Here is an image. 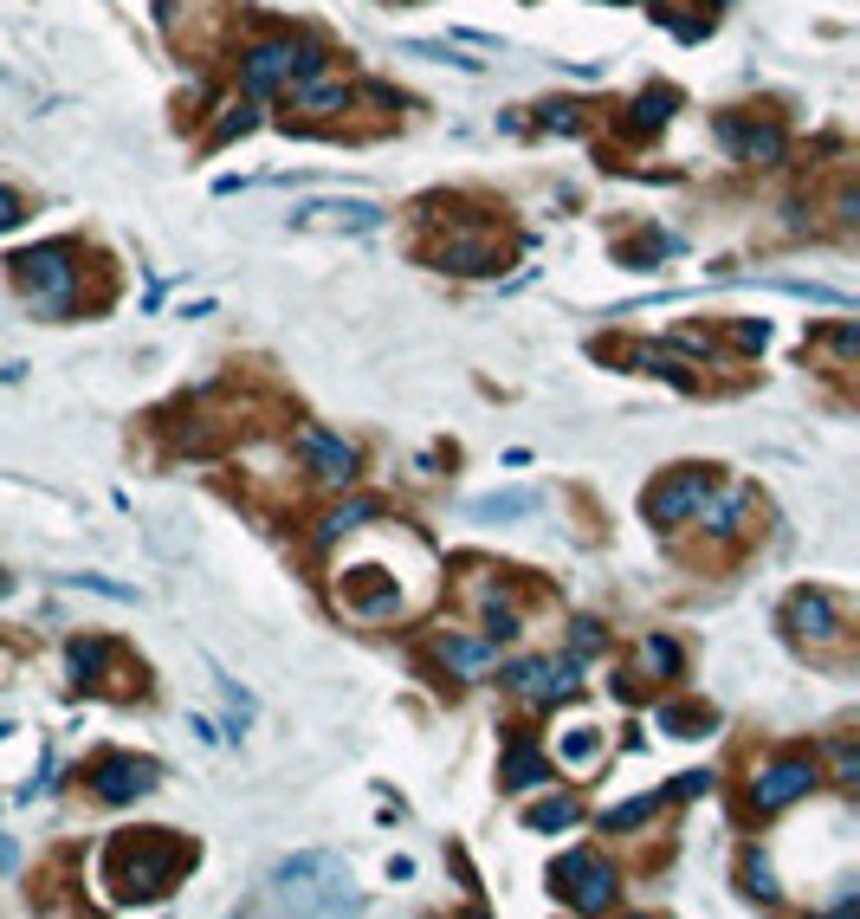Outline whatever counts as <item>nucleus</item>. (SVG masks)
<instances>
[{"label": "nucleus", "instance_id": "1", "mask_svg": "<svg viewBox=\"0 0 860 919\" xmlns=\"http://www.w3.org/2000/svg\"><path fill=\"white\" fill-rule=\"evenodd\" d=\"M265 887H272V907H292V913H363V893L350 887V868L324 848L279 861Z\"/></svg>", "mask_w": 860, "mask_h": 919}, {"label": "nucleus", "instance_id": "2", "mask_svg": "<svg viewBox=\"0 0 860 919\" xmlns=\"http://www.w3.org/2000/svg\"><path fill=\"white\" fill-rule=\"evenodd\" d=\"M13 266H20V285L33 292V305L45 311V317H65V311H72V299H78V266H72V253H65L59 240H45V246H27Z\"/></svg>", "mask_w": 860, "mask_h": 919}, {"label": "nucleus", "instance_id": "3", "mask_svg": "<svg viewBox=\"0 0 860 919\" xmlns=\"http://www.w3.org/2000/svg\"><path fill=\"white\" fill-rule=\"evenodd\" d=\"M240 78H246L253 98L272 91V84H304V78H324V52L317 46H292V39H265V46L246 52Z\"/></svg>", "mask_w": 860, "mask_h": 919}, {"label": "nucleus", "instance_id": "4", "mask_svg": "<svg viewBox=\"0 0 860 919\" xmlns=\"http://www.w3.org/2000/svg\"><path fill=\"white\" fill-rule=\"evenodd\" d=\"M550 887H557L569 907H583V913H601L608 900H615V875L601 868L589 848H576V855H563L557 868H550Z\"/></svg>", "mask_w": 860, "mask_h": 919}, {"label": "nucleus", "instance_id": "5", "mask_svg": "<svg viewBox=\"0 0 860 919\" xmlns=\"http://www.w3.org/2000/svg\"><path fill=\"white\" fill-rule=\"evenodd\" d=\"M285 221H292V228H304V233H375L388 214H382L375 201L337 194V201H304V208H292Z\"/></svg>", "mask_w": 860, "mask_h": 919}, {"label": "nucleus", "instance_id": "6", "mask_svg": "<svg viewBox=\"0 0 860 919\" xmlns=\"http://www.w3.org/2000/svg\"><path fill=\"white\" fill-rule=\"evenodd\" d=\"M175 868H182V848L175 842H136L123 855V893L130 900H155L162 887L175 881Z\"/></svg>", "mask_w": 860, "mask_h": 919}, {"label": "nucleus", "instance_id": "7", "mask_svg": "<svg viewBox=\"0 0 860 919\" xmlns=\"http://www.w3.org/2000/svg\"><path fill=\"white\" fill-rule=\"evenodd\" d=\"M822 784V770L809 765V758H777V765L757 770V784H750V804L757 809H789L796 797H809Z\"/></svg>", "mask_w": 860, "mask_h": 919}, {"label": "nucleus", "instance_id": "8", "mask_svg": "<svg viewBox=\"0 0 860 919\" xmlns=\"http://www.w3.org/2000/svg\"><path fill=\"white\" fill-rule=\"evenodd\" d=\"M789 628L802 635V642H841V603L828 596V589H796L789 596Z\"/></svg>", "mask_w": 860, "mask_h": 919}, {"label": "nucleus", "instance_id": "9", "mask_svg": "<svg viewBox=\"0 0 860 919\" xmlns=\"http://www.w3.org/2000/svg\"><path fill=\"white\" fill-rule=\"evenodd\" d=\"M706 493H711L706 473H679V479H667L660 493H647V518H654V525H686V518L706 505Z\"/></svg>", "mask_w": 860, "mask_h": 919}, {"label": "nucleus", "instance_id": "10", "mask_svg": "<svg viewBox=\"0 0 860 919\" xmlns=\"http://www.w3.org/2000/svg\"><path fill=\"white\" fill-rule=\"evenodd\" d=\"M505 687L524 693V699H569L576 693V667L569 660H518L505 674Z\"/></svg>", "mask_w": 860, "mask_h": 919}, {"label": "nucleus", "instance_id": "11", "mask_svg": "<svg viewBox=\"0 0 860 919\" xmlns=\"http://www.w3.org/2000/svg\"><path fill=\"white\" fill-rule=\"evenodd\" d=\"M91 784H98L104 804H136V797L155 784V765H150V758H104Z\"/></svg>", "mask_w": 860, "mask_h": 919}, {"label": "nucleus", "instance_id": "12", "mask_svg": "<svg viewBox=\"0 0 860 919\" xmlns=\"http://www.w3.org/2000/svg\"><path fill=\"white\" fill-rule=\"evenodd\" d=\"M299 447L311 454L317 479H331V486H350V479H356V447H350V441L324 434V427H304V434H299Z\"/></svg>", "mask_w": 860, "mask_h": 919}, {"label": "nucleus", "instance_id": "13", "mask_svg": "<svg viewBox=\"0 0 860 919\" xmlns=\"http://www.w3.org/2000/svg\"><path fill=\"white\" fill-rule=\"evenodd\" d=\"M718 137L731 150H745L750 162H783V130L777 123H718Z\"/></svg>", "mask_w": 860, "mask_h": 919}, {"label": "nucleus", "instance_id": "14", "mask_svg": "<svg viewBox=\"0 0 860 919\" xmlns=\"http://www.w3.org/2000/svg\"><path fill=\"white\" fill-rule=\"evenodd\" d=\"M498 784H505V790H544V784H550V765L518 738V745H505V758H498Z\"/></svg>", "mask_w": 860, "mask_h": 919}, {"label": "nucleus", "instance_id": "15", "mask_svg": "<svg viewBox=\"0 0 860 919\" xmlns=\"http://www.w3.org/2000/svg\"><path fill=\"white\" fill-rule=\"evenodd\" d=\"M524 512H537V493L518 486V493H486L466 505V518H479V525H505V518H524Z\"/></svg>", "mask_w": 860, "mask_h": 919}, {"label": "nucleus", "instance_id": "16", "mask_svg": "<svg viewBox=\"0 0 860 919\" xmlns=\"http://www.w3.org/2000/svg\"><path fill=\"white\" fill-rule=\"evenodd\" d=\"M492 654H498V642H466V635H447V642H441V660H447V667H459V674H486L492 667Z\"/></svg>", "mask_w": 860, "mask_h": 919}, {"label": "nucleus", "instance_id": "17", "mask_svg": "<svg viewBox=\"0 0 860 919\" xmlns=\"http://www.w3.org/2000/svg\"><path fill=\"white\" fill-rule=\"evenodd\" d=\"M745 512H750V493H725V498H711L706 493V505H699V518H706L718 537H731L738 525H745Z\"/></svg>", "mask_w": 860, "mask_h": 919}, {"label": "nucleus", "instance_id": "18", "mask_svg": "<svg viewBox=\"0 0 860 919\" xmlns=\"http://www.w3.org/2000/svg\"><path fill=\"white\" fill-rule=\"evenodd\" d=\"M441 266H453V272H498V253H492L486 240H453L447 253H441Z\"/></svg>", "mask_w": 860, "mask_h": 919}, {"label": "nucleus", "instance_id": "19", "mask_svg": "<svg viewBox=\"0 0 860 919\" xmlns=\"http://www.w3.org/2000/svg\"><path fill=\"white\" fill-rule=\"evenodd\" d=\"M363 518H375V498H350L343 512H331V518L317 525V544H337V537H343V532H356Z\"/></svg>", "mask_w": 860, "mask_h": 919}, {"label": "nucleus", "instance_id": "20", "mask_svg": "<svg viewBox=\"0 0 860 919\" xmlns=\"http://www.w3.org/2000/svg\"><path fill=\"white\" fill-rule=\"evenodd\" d=\"M414 59H434V65H453V72H479V59H466L459 46H447V39H408Z\"/></svg>", "mask_w": 860, "mask_h": 919}, {"label": "nucleus", "instance_id": "21", "mask_svg": "<svg viewBox=\"0 0 860 919\" xmlns=\"http://www.w3.org/2000/svg\"><path fill=\"white\" fill-rule=\"evenodd\" d=\"M674 91H640L635 98V117H628V123H635V130H660V123H667V117H674Z\"/></svg>", "mask_w": 860, "mask_h": 919}, {"label": "nucleus", "instance_id": "22", "mask_svg": "<svg viewBox=\"0 0 860 919\" xmlns=\"http://www.w3.org/2000/svg\"><path fill=\"white\" fill-rule=\"evenodd\" d=\"M292 104H299V111H343V104H350V91H343V84H317V78H304Z\"/></svg>", "mask_w": 860, "mask_h": 919}, {"label": "nucleus", "instance_id": "23", "mask_svg": "<svg viewBox=\"0 0 860 919\" xmlns=\"http://www.w3.org/2000/svg\"><path fill=\"white\" fill-rule=\"evenodd\" d=\"M654 809H660V797H635V804L608 809V816H601V829H608V836H621V829H640V822H647Z\"/></svg>", "mask_w": 860, "mask_h": 919}, {"label": "nucleus", "instance_id": "24", "mask_svg": "<svg viewBox=\"0 0 860 919\" xmlns=\"http://www.w3.org/2000/svg\"><path fill=\"white\" fill-rule=\"evenodd\" d=\"M640 667H647V674H679V648L667 642V635H647V642H640Z\"/></svg>", "mask_w": 860, "mask_h": 919}, {"label": "nucleus", "instance_id": "25", "mask_svg": "<svg viewBox=\"0 0 860 919\" xmlns=\"http://www.w3.org/2000/svg\"><path fill=\"white\" fill-rule=\"evenodd\" d=\"M576 816H583V809L569 804V797H550V804H537V809H530V829H569Z\"/></svg>", "mask_w": 860, "mask_h": 919}, {"label": "nucleus", "instance_id": "26", "mask_svg": "<svg viewBox=\"0 0 860 919\" xmlns=\"http://www.w3.org/2000/svg\"><path fill=\"white\" fill-rule=\"evenodd\" d=\"M745 881H750V893H757V900H777V881H770V861H763L757 848L745 855Z\"/></svg>", "mask_w": 860, "mask_h": 919}, {"label": "nucleus", "instance_id": "27", "mask_svg": "<svg viewBox=\"0 0 860 919\" xmlns=\"http://www.w3.org/2000/svg\"><path fill=\"white\" fill-rule=\"evenodd\" d=\"M104 642H72V674H98V667H104Z\"/></svg>", "mask_w": 860, "mask_h": 919}, {"label": "nucleus", "instance_id": "28", "mask_svg": "<svg viewBox=\"0 0 860 919\" xmlns=\"http://www.w3.org/2000/svg\"><path fill=\"white\" fill-rule=\"evenodd\" d=\"M563 758H576V765H583V758H596V731H589V726H576L569 738H563Z\"/></svg>", "mask_w": 860, "mask_h": 919}, {"label": "nucleus", "instance_id": "29", "mask_svg": "<svg viewBox=\"0 0 860 919\" xmlns=\"http://www.w3.org/2000/svg\"><path fill=\"white\" fill-rule=\"evenodd\" d=\"M544 130H563V137H569V130H583L576 104H550V111H544Z\"/></svg>", "mask_w": 860, "mask_h": 919}, {"label": "nucleus", "instance_id": "30", "mask_svg": "<svg viewBox=\"0 0 860 919\" xmlns=\"http://www.w3.org/2000/svg\"><path fill=\"white\" fill-rule=\"evenodd\" d=\"M706 790H711L706 770H686V777H674V797H706Z\"/></svg>", "mask_w": 860, "mask_h": 919}, {"label": "nucleus", "instance_id": "31", "mask_svg": "<svg viewBox=\"0 0 860 919\" xmlns=\"http://www.w3.org/2000/svg\"><path fill=\"white\" fill-rule=\"evenodd\" d=\"M240 130H253V111H233V117H221V130H214V137H240Z\"/></svg>", "mask_w": 860, "mask_h": 919}, {"label": "nucleus", "instance_id": "32", "mask_svg": "<svg viewBox=\"0 0 860 919\" xmlns=\"http://www.w3.org/2000/svg\"><path fill=\"white\" fill-rule=\"evenodd\" d=\"M13 221H20V201H13V194H7V189H0V233H7V228H13Z\"/></svg>", "mask_w": 860, "mask_h": 919}, {"label": "nucleus", "instance_id": "33", "mask_svg": "<svg viewBox=\"0 0 860 919\" xmlns=\"http://www.w3.org/2000/svg\"><path fill=\"white\" fill-rule=\"evenodd\" d=\"M13 861H20V848H13L7 836H0V868H13Z\"/></svg>", "mask_w": 860, "mask_h": 919}, {"label": "nucleus", "instance_id": "34", "mask_svg": "<svg viewBox=\"0 0 860 919\" xmlns=\"http://www.w3.org/2000/svg\"><path fill=\"white\" fill-rule=\"evenodd\" d=\"M155 13H162V27H175V0H155Z\"/></svg>", "mask_w": 860, "mask_h": 919}, {"label": "nucleus", "instance_id": "35", "mask_svg": "<svg viewBox=\"0 0 860 919\" xmlns=\"http://www.w3.org/2000/svg\"><path fill=\"white\" fill-rule=\"evenodd\" d=\"M0 78H7V72H0Z\"/></svg>", "mask_w": 860, "mask_h": 919}]
</instances>
